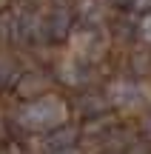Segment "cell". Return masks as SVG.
I'll return each mask as SVG.
<instances>
[{"label": "cell", "mask_w": 151, "mask_h": 154, "mask_svg": "<svg viewBox=\"0 0 151 154\" xmlns=\"http://www.w3.org/2000/svg\"><path fill=\"white\" fill-rule=\"evenodd\" d=\"M60 74H63V80L66 83H83V66H80V60H66L60 66Z\"/></svg>", "instance_id": "obj_4"}, {"label": "cell", "mask_w": 151, "mask_h": 154, "mask_svg": "<svg viewBox=\"0 0 151 154\" xmlns=\"http://www.w3.org/2000/svg\"><path fill=\"white\" fill-rule=\"evenodd\" d=\"M140 37L146 40V43H151V14H146L140 20Z\"/></svg>", "instance_id": "obj_6"}, {"label": "cell", "mask_w": 151, "mask_h": 154, "mask_svg": "<svg viewBox=\"0 0 151 154\" xmlns=\"http://www.w3.org/2000/svg\"><path fill=\"white\" fill-rule=\"evenodd\" d=\"M134 9H151V0H131Z\"/></svg>", "instance_id": "obj_7"}, {"label": "cell", "mask_w": 151, "mask_h": 154, "mask_svg": "<svg viewBox=\"0 0 151 154\" xmlns=\"http://www.w3.org/2000/svg\"><path fill=\"white\" fill-rule=\"evenodd\" d=\"M114 3H125V0H114Z\"/></svg>", "instance_id": "obj_10"}, {"label": "cell", "mask_w": 151, "mask_h": 154, "mask_svg": "<svg viewBox=\"0 0 151 154\" xmlns=\"http://www.w3.org/2000/svg\"><path fill=\"white\" fill-rule=\"evenodd\" d=\"M57 154H77L74 149H63V151H57Z\"/></svg>", "instance_id": "obj_8"}, {"label": "cell", "mask_w": 151, "mask_h": 154, "mask_svg": "<svg viewBox=\"0 0 151 154\" xmlns=\"http://www.w3.org/2000/svg\"><path fill=\"white\" fill-rule=\"evenodd\" d=\"M108 97H111L114 106H123V109H137V106L146 103L148 91L143 83H134V80H117L111 83L108 88Z\"/></svg>", "instance_id": "obj_2"}, {"label": "cell", "mask_w": 151, "mask_h": 154, "mask_svg": "<svg viewBox=\"0 0 151 154\" xmlns=\"http://www.w3.org/2000/svg\"><path fill=\"white\" fill-rule=\"evenodd\" d=\"M68 117V109L60 97H40L32 103L20 106L17 111V120L23 128H32V131H51V128H60Z\"/></svg>", "instance_id": "obj_1"}, {"label": "cell", "mask_w": 151, "mask_h": 154, "mask_svg": "<svg viewBox=\"0 0 151 154\" xmlns=\"http://www.w3.org/2000/svg\"><path fill=\"white\" fill-rule=\"evenodd\" d=\"M68 29V11H54V23H51V34H66Z\"/></svg>", "instance_id": "obj_5"}, {"label": "cell", "mask_w": 151, "mask_h": 154, "mask_svg": "<svg viewBox=\"0 0 151 154\" xmlns=\"http://www.w3.org/2000/svg\"><path fill=\"white\" fill-rule=\"evenodd\" d=\"M74 46H77L80 57H97L103 51V46H106V37L97 29H86V32H80L74 37Z\"/></svg>", "instance_id": "obj_3"}, {"label": "cell", "mask_w": 151, "mask_h": 154, "mask_svg": "<svg viewBox=\"0 0 151 154\" xmlns=\"http://www.w3.org/2000/svg\"><path fill=\"white\" fill-rule=\"evenodd\" d=\"M3 6H6V0H0V9H3Z\"/></svg>", "instance_id": "obj_9"}]
</instances>
